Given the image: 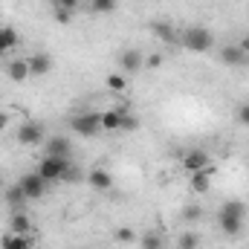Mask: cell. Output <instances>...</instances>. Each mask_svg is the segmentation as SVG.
<instances>
[{
    "label": "cell",
    "instance_id": "obj_26",
    "mask_svg": "<svg viewBox=\"0 0 249 249\" xmlns=\"http://www.w3.org/2000/svg\"><path fill=\"white\" fill-rule=\"evenodd\" d=\"M200 244V238L194 235V232H186V235H180V249H197Z\"/></svg>",
    "mask_w": 249,
    "mask_h": 249
},
{
    "label": "cell",
    "instance_id": "obj_7",
    "mask_svg": "<svg viewBox=\"0 0 249 249\" xmlns=\"http://www.w3.org/2000/svg\"><path fill=\"white\" fill-rule=\"evenodd\" d=\"M26 64H29V75L32 78H41V75H47L53 70V58L47 53H35L32 58H26Z\"/></svg>",
    "mask_w": 249,
    "mask_h": 249
},
{
    "label": "cell",
    "instance_id": "obj_8",
    "mask_svg": "<svg viewBox=\"0 0 249 249\" xmlns=\"http://www.w3.org/2000/svg\"><path fill=\"white\" fill-rule=\"evenodd\" d=\"M87 183L96 188V191H110V188H113V177H110V171H105V168H93V171L87 174Z\"/></svg>",
    "mask_w": 249,
    "mask_h": 249
},
{
    "label": "cell",
    "instance_id": "obj_32",
    "mask_svg": "<svg viewBox=\"0 0 249 249\" xmlns=\"http://www.w3.org/2000/svg\"><path fill=\"white\" fill-rule=\"evenodd\" d=\"M183 214H186V220H197V217H200V209H197V206H188Z\"/></svg>",
    "mask_w": 249,
    "mask_h": 249
},
{
    "label": "cell",
    "instance_id": "obj_4",
    "mask_svg": "<svg viewBox=\"0 0 249 249\" xmlns=\"http://www.w3.org/2000/svg\"><path fill=\"white\" fill-rule=\"evenodd\" d=\"M20 188H23L26 200H41V197L47 194V180H44L38 171H32V174H26V177L20 180Z\"/></svg>",
    "mask_w": 249,
    "mask_h": 249
},
{
    "label": "cell",
    "instance_id": "obj_17",
    "mask_svg": "<svg viewBox=\"0 0 249 249\" xmlns=\"http://www.w3.org/2000/svg\"><path fill=\"white\" fill-rule=\"evenodd\" d=\"M220 61L229 64V67H238V64L247 61V55L241 53V47H223V50H220Z\"/></svg>",
    "mask_w": 249,
    "mask_h": 249
},
{
    "label": "cell",
    "instance_id": "obj_11",
    "mask_svg": "<svg viewBox=\"0 0 249 249\" xmlns=\"http://www.w3.org/2000/svg\"><path fill=\"white\" fill-rule=\"evenodd\" d=\"M32 247H35L32 235H6L0 241V249H32Z\"/></svg>",
    "mask_w": 249,
    "mask_h": 249
},
{
    "label": "cell",
    "instance_id": "obj_23",
    "mask_svg": "<svg viewBox=\"0 0 249 249\" xmlns=\"http://www.w3.org/2000/svg\"><path fill=\"white\" fill-rule=\"evenodd\" d=\"M90 12H96V15H110V12H116V0H93V3H90Z\"/></svg>",
    "mask_w": 249,
    "mask_h": 249
},
{
    "label": "cell",
    "instance_id": "obj_29",
    "mask_svg": "<svg viewBox=\"0 0 249 249\" xmlns=\"http://www.w3.org/2000/svg\"><path fill=\"white\" fill-rule=\"evenodd\" d=\"M238 122L244 124V127H249V105H241L238 107Z\"/></svg>",
    "mask_w": 249,
    "mask_h": 249
},
{
    "label": "cell",
    "instance_id": "obj_6",
    "mask_svg": "<svg viewBox=\"0 0 249 249\" xmlns=\"http://www.w3.org/2000/svg\"><path fill=\"white\" fill-rule=\"evenodd\" d=\"M206 165H209V154H206V151H200V148H191L186 157H183V168H186L188 174L203 171Z\"/></svg>",
    "mask_w": 249,
    "mask_h": 249
},
{
    "label": "cell",
    "instance_id": "obj_33",
    "mask_svg": "<svg viewBox=\"0 0 249 249\" xmlns=\"http://www.w3.org/2000/svg\"><path fill=\"white\" fill-rule=\"evenodd\" d=\"M148 67H151V70L162 67V55H151V58H148Z\"/></svg>",
    "mask_w": 249,
    "mask_h": 249
},
{
    "label": "cell",
    "instance_id": "obj_15",
    "mask_svg": "<svg viewBox=\"0 0 249 249\" xmlns=\"http://www.w3.org/2000/svg\"><path fill=\"white\" fill-rule=\"evenodd\" d=\"M217 220H220V229H223L226 235H241V229H244V217H232V214H217Z\"/></svg>",
    "mask_w": 249,
    "mask_h": 249
},
{
    "label": "cell",
    "instance_id": "obj_13",
    "mask_svg": "<svg viewBox=\"0 0 249 249\" xmlns=\"http://www.w3.org/2000/svg\"><path fill=\"white\" fill-rule=\"evenodd\" d=\"M188 188H191L194 194H206V191L212 188V177H209L206 171H194L191 180H188Z\"/></svg>",
    "mask_w": 249,
    "mask_h": 249
},
{
    "label": "cell",
    "instance_id": "obj_5",
    "mask_svg": "<svg viewBox=\"0 0 249 249\" xmlns=\"http://www.w3.org/2000/svg\"><path fill=\"white\" fill-rule=\"evenodd\" d=\"M41 139H44V127L38 122H23L18 127V142H20V145H32V148H35Z\"/></svg>",
    "mask_w": 249,
    "mask_h": 249
},
{
    "label": "cell",
    "instance_id": "obj_36",
    "mask_svg": "<svg viewBox=\"0 0 249 249\" xmlns=\"http://www.w3.org/2000/svg\"><path fill=\"white\" fill-rule=\"evenodd\" d=\"M3 55H6V47H3V44H0V58H3Z\"/></svg>",
    "mask_w": 249,
    "mask_h": 249
},
{
    "label": "cell",
    "instance_id": "obj_18",
    "mask_svg": "<svg viewBox=\"0 0 249 249\" xmlns=\"http://www.w3.org/2000/svg\"><path fill=\"white\" fill-rule=\"evenodd\" d=\"M119 124H122L119 110H105L102 113V130H119Z\"/></svg>",
    "mask_w": 249,
    "mask_h": 249
},
{
    "label": "cell",
    "instance_id": "obj_20",
    "mask_svg": "<svg viewBox=\"0 0 249 249\" xmlns=\"http://www.w3.org/2000/svg\"><path fill=\"white\" fill-rule=\"evenodd\" d=\"M6 203H9V206H15V209H20V206L26 203V194H23L20 183H18V186H12L9 191H6Z\"/></svg>",
    "mask_w": 249,
    "mask_h": 249
},
{
    "label": "cell",
    "instance_id": "obj_35",
    "mask_svg": "<svg viewBox=\"0 0 249 249\" xmlns=\"http://www.w3.org/2000/svg\"><path fill=\"white\" fill-rule=\"evenodd\" d=\"M6 124H9V113H0V130H3Z\"/></svg>",
    "mask_w": 249,
    "mask_h": 249
},
{
    "label": "cell",
    "instance_id": "obj_12",
    "mask_svg": "<svg viewBox=\"0 0 249 249\" xmlns=\"http://www.w3.org/2000/svg\"><path fill=\"white\" fill-rule=\"evenodd\" d=\"M9 229H12V235H29V232H32V220H29L23 212H15V214L9 217Z\"/></svg>",
    "mask_w": 249,
    "mask_h": 249
},
{
    "label": "cell",
    "instance_id": "obj_28",
    "mask_svg": "<svg viewBox=\"0 0 249 249\" xmlns=\"http://www.w3.org/2000/svg\"><path fill=\"white\" fill-rule=\"evenodd\" d=\"M64 183H75V180H81V171H78V168H72V165H70V168H67V171H64V177H61Z\"/></svg>",
    "mask_w": 249,
    "mask_h": 249
},
{
    "label": "cell",
    "instance_id": "obj_16",
    "mask_svg": "<svg viewBox=\"0 0 249 249\" xmlns=\"http://www.w3.org/2000/svg\"><path fill=\"white\" fill-rule=\"evenodd\" d=\"M47 154H50V157H67V154H70V139H67V136H53V139L47 142Z\"/></svg>",
    "mask_w": 249,
    "mask_h": 249
},
{
    "label": "cell",
    "instance_id": "obj_31",
    "mask_svg": "<svg viewBox=\"0 0 249 249\" xmlns=\"http://www.w3.org/2000/svg\"><path fill=\"white\" fill-rule=\"evenodd\" d=\"M53 3H55L58 9H70V12H72V9L78 6V0H53Z\"/></svg>",
    "mask_w": 249,
    "mask_h": 249
},
{
    "label": "cell",
    "instance_id": "obj_14",
    "mask_svg": "<svg viewBox=\"0 0 249 249\" xmlns=\"http://www.w3.org/2000/svg\"><path fill=\"white\" fill-rule=\"evenodd\" d=\"M151 32H154L160 41H168V44L177 38V32H174V26H171L168 20H154V23H151Z\"/></svg>",
    "mask_w": 249,
    "mask_h": 249
},
{
    "label": "cell",
    "instance_id": "obj_1",
    "mask_svg": "<svg viewBox=\"0 0 249 249\" xmlns=\"http://www.w3.org/2000/svg\"><path fill=\"white\" fill-rule=\"evenodd\" d=\"M180 41H183V47L191 50V53H209L214 47V35L206 26H191V29H186Z\"/></svg>",
    "mask_w": 249,
    "mask_h": 249
},
{
    "label": "cell",
    "instance_id": "obj_30",
    "mask_svg": "<svg viewBox=\"0 0 249 249\" xmlns=\"http://www.w3.org/2000/svg\"><path fill=\"white\" fill-rule=\"evenodd\" d=\"M70 18H72L70 9H58V12H55V20H58V23H70Z\"/></svg>",
    "mask_w": 249,
    "mask_h": 249
},
{
    "label": "cell",
    "instance_id": "obj_21",
    "mask_svg": "<svg viewBox=\"0 0 249 249\" xmlns=\"http://www.w3.org/2000/svg\"><path fill=\"white\" fill-rule=\"evenodd\" d=\"M220 214H232V217H247V206H244L241 200H229V203H223Z\"/></svg>",
    "mask_w": 249,
    "mask_h": 249
},
{
    "label": "cell",
    "instance_id": "obj_19",
    "mask_svg": "<svg viewBox=\"0 0 249 249\" xmlns=\"http://www.w3.org/2000/svg\"><path fill=\"white\" fill-rule=\"evenodd\" d=\"M105 81H107V90H113V93H124V90H127V78H124V72H110Z\"/></svg>",
    "mask_w": 249,
    "mask_h": 249
},
{
    "label": "cell",
    "instance_id": "obj_27",
    "mask_svg": "<svg viewBox=\"0 0 249 249\" xmlns=\"http://www.w3.org/2000/svg\"><path fill=\"white\" fill-rule=\"evenodd\" d=\"M116 241H122V244H130V241H136V232L124 226V229H119V232H116Z\"/></svg>",
    "mask_w": 249,
    "mask_h": 249
},
{
    "label": "cell",
    "instance_id": "obj_34",
    "mask_svg": "<svg viewBox=\"0 0 249 249\" xmlns=\"http://www.w3.org/2000/svg\"><path fill=\"white\" fill-rule=\"evenodd\" d=\"M238 47H241V53H244V55H249V35H247V38H241V44H238Z\"/></svg>",
    "mask_w": 249,
    "mask_h": 249
},
{
    "label": "cell",
    "instance_id": "obj_2",
    "mask_svg": "<svg viewBox=\"0 0 249 249\" xmlns=\"http://www.w3.org/2000/svg\"><path fill=\"white\" fill-rule=\"evenodd\" d=\"M70 168V160L67 157H44L41 160V165H38V174L47 180V183H55V180H61L64 177V171Z\"/></svg>",
    "mask_w": 249,
    "mask_h": 249
},
{
    "label": "cell",
    "instance_id": "obj_10",
    "mask_svg": "<svg viewBox=\"0 0 249 249\" xmlns=\"http://www.w3.org/2000/svg\"><path fill=\"white\" fill-rule=\"evenodd\" d=\"M6 78L15 81V84H23L26 78H32V75H29V64L26 61H12L6 67Z\"/></svg>",
    "mask_w": 249,
    "mask_h": 249
},
{
    "label": "cell",
    "instance_id": "obj_24",
    "mask_svg": "<svg viewBox=\"0 0 249 249\" xmlns=\"http://www.w3.org/2000/svg\"><path fill=\"white\" fill-rule=\"evenodd\" d=\"M139 247L142 249H162V238H160L157 232H148V235L139 238Z\"/></svg>",
    "mask_w": 249,
    "mask_h": 249
},
{
    "label": "cell",
    "instance_id": "obj_25",
    "mask_svg": "<svg viewBox=\"0 0 249 249\" xmlns=\"http://www.w3.org/2000/svg\"><path fill=\"white\" fill-rule=\"evenodd\" d=\"M119 130H139V119L136 116H130V113H122V124H119Z\"/></svg>",
    "mask_w": 249,
    "mask_h": 249
},
{
    "label": "cell",
    "instance_id": "obj_3",
    "mask_svg": "<svg viewBox=\"0 0 249 249\" xmlns=\"http://www.w3.org/2000/svg\"><path fill=\"white\" fill-rule=\"evenodd\" d=\"M70 127L78 136H96L102 130V113H78V116H72Z\"/></svg>",
    "mask_w": 249,
    "mask_h": 249
},
{
    "label": "cell",
    "instance_id": "obj_22",
    "mask_svg": "<svg viewBox=\"0 0 249 249\" xmlns=\"http://www.w3.org/2000/svg\"><path fill=\"white\" fill-rule=\"evenodd\" d=\"M0 44L6 47V53L15 50V47H18V32H15L12 26H3V29H0Z\"/></svg>",
    "mask_w": 249,
    "mask_h": 249
},
{
    "label": "cell",
    "instance_id": "obj_9",
    "mask_svg": "<svg viewBox=\"0 0 249 249\" xmlns=\"http://www.w3.org/2000/svg\"><path fill=\"white\" fill-rule=\"evenodd\" d=\"M142 67V55L136 53V50H124L122 55H119V72H136Z\"/></svg>",
    "mask_w": 249,
    "mask_h": 249
}]
</instances>
